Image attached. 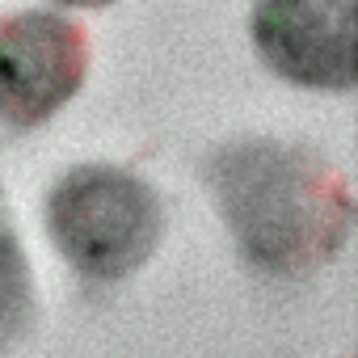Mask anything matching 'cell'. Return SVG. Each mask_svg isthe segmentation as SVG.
<instances>
[{
  "label": "cell",
  "mask_w": 358,
  "mask_h": 358,
  "mask_svg": "<svg viewBox=\"0 0 358 358\" xmlns=\"http://www.w3.org/2000/svg\"><path fill=\"white\" fill-rule=\"evenodd\" d=\"M38 316L34 270L22 245V232L9 215V203L0 194V354L13 350Z\"/></svg>",
  "instance_id": "cell-5"
},
{
  "label": "cell",
  "mask_w": 358,
  "mask_h": 358,
  "mask_svg": "<svg viewBox=\"0 0 358 358\" xmlns=\"http://www.w3.org/2000/svg\"><path fill=\"white\" fill-rule=\"evenodd\" d=\"M203 173L245 262L266 274H312L350 241V182L303 143L236 139L215 148Z\"/></svg>",
  "instance_id": "cell-1"
},
{
  "label": "cell",
  "mask_w": 358,
  "mask_h": 358,
  "mask_svg": "<svg viewBox=\"0 0 358 358\" xmlns=\"http://www.w3.org/2000/svg\"><path fill=\"white\" fill-rule=\"evenodd\" d=\"M358 0H253L249 34L270 72L303 89H354Z\"/></svg>",
  "instance_id": "cell-4"
},
{
  "label": "cell",
  "mask_w": 358,
  "mask_h": 358,
  "mask_svg": "<svg viewBox=\"0 0 358 358\" xmlns=\"http://www.w3.org/2000/svg\"><path fill=\"white\" fill-rule=\"evenodd\" d=\"M47 236L89 282H122L156 253L164 203L139 173L76 164L47 190Z\"/></svg>",
  "instance_id": "cell-2"
},
{
  "label": "cell",
  "mask_w": 358,
  "mask_h": 358,
  "mask_svg": "<svg viewBox=\"0 0 358 358\" xmlns=\"http://www.w3.org/2000/svg\"><path fill=\"white\" fill-rule=\"evenodd\" d=\"M89 34L55 9H17L0 17V122L34 131L59 114L85 85Z\"/></svg>",
  "instance_id": "cell-3"
},
{
  "label": "cell",
  "mask_w": 358,
  "mask_h": 358,
  "mask_svg": "<svg viewBox=\"0 0 358 358\" xmlns=\"http://www.w3.org/2000/svg\"><path fill=\"white\" fill-rule=\"evenodd\" d=\"M55 5H76V9H106L114 0H55Z\"/></svg>",
  "instance_id": "cell-6"
}]
</instances>
